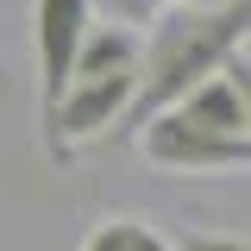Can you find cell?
Listing matches in <instances>:
<instances>
[{
  "mask_svg": "<svg viewBox=\"0 0 251 251\" xmlns=\"http://www.w3.org/2000/svg\"><path fill=\"white\" fill-rule=\"evenodd\" d=\"M0 88H6V63H0Z\"/></svg>",
  "mask_w": 251,
  "mask_h": 251,
  "instance_id": "cell-11",
  "label": "cell"
},
{
  "mask_svg": "<svg viewBox=\"0 0 251 251\" xmlns=\"http://www.w3.org/2000/svg\"><path fill=\"white\" fill-rule=\"evenodd\" d=\"M170 113L188 120V126H201V132H220V138H245V88H239L232 63H226L220 75H207L201 88H188Z\"/></svg>",
  "mask_w": 251,
  "mask_h": 251,
  "instance_id": "cell-4",
  "label": "cell"
},
{
  "mask_svg": "<svg viewBox=\"0 0 251 251\" xmlns=\"http://www.w3.org/2000/svg\"><path fill=\"white\" fill-rule=\"evenodd\" d=\"M75 251H176V239H163L145 214H107L88 226V239Z\"/></svg>",
  "mask_w": 251,
  "mask_h": 251,
  "instance_id": "cell-6",
  "label": "cell"
},
{
  "mask_svg": "<svg viewBox=\"0 0 251 251\" xmlns=\"http://www.w3.org/2000/svg\"><path fill=\"white\" fill-rule=\"evenodd\" d=\"M94 13H100V19H107V25H126V31H151L157 19H163V13H170V0H88Z\"/></svg>",
  "mask_w": 251,
  "mask_h": 251,
  "instance_id": "cell-7",
  "label": "cell"
},
{
  "mask_svg": "<svg viewBox=\"0 0 251 251\" xmlns=\"http://www.w3.org/2000/svg\"><path fill=\"white\" fill-rule=\"evenodd\" d=\"M251 44V0H220V6H170L145 38L138 57V94L113 126V138L145 132L157 113H170L188 88H201Z\"/></svg>",
  "mask_w": 251,
  "mask_h": 251,
  "instance_id": "cell-1",
  "label": "cell"
},
{
  "mask_svg": "<svg viewBox=\"0 0 251 251\" xmlns=\"http://www.w3.org/2000/svg\"><path fill=\"white\" fill-rule=\"evenodd\" d=\"M170 6H220V0H170Z\"/></svg>",
  "mask_w": 251,
  "mask_h": 251,
  "instance_id": "cell-10",
  "label": "cell"
},
{
  "mask_svg": "<svg viewBox=\"0 0 251 251\" xmlns=\"http://www.w3.org/2000/svg\"><path fill=\"white\" fill-rule=\"evenodd\" d=\"M245 50H251V44H245Z\"/></svg>",
  "mask_w": 251,
  "mask_h": 251,
  "instance_id": "cell-12",
  "label": "cell"
},
{
  "mask_svg": "<svg viewBox=\"0 0 251 251\" xmlns=\"http://www.w3.org/2000/svg\"><path fill=\"white\" fill-rule=\"evenodd\" d=\"M138 151L170 176H239V170H251V138H220V132H201L176 113H157L138 132Z\"/></svg>",
  "mask_w": 251,
  "mask_h": 251,
  "instance_id": "cell-2",
  "label": "cell"
},
{
  "mask_svg": "<svg viewBox=\"0 0 251 251\" xmlns=\"http://www.w3.org/2000/svg\"><path fill=\"white\" fill-rule=\"evenodd\" d=\"M232 75L245 88V138H251V57H232Z\"/></svg>",
  "mask_w": 251,
  "mask_h": 251,
  "instance_id": "cell-9",
  "label": "cell"
},
{
  "mask_svg": "<svg viewBox=\"0 0 251 251\" xmlns=\"http://www.w3.org/2000/svg\"><path fill=\"white\" fill-rule=\"evenodd\" d=\"M176 251H251V239H239V232H182Z\"/></svg>",
  "mask_w": 251,
  "mask_h": 251,
  "instance_id": "cell-8",
  "label": "cell"
},
{
  "mask_svg": "<svg viewBox=\"0 0 251 251\" xmlns=\"http://www.w3.org/2000/svg\"><path fill=\"white\" fill-rule=\"evenodd\" d=\"M138 57H145L138 31H126V25H88L82 57H75V82H82V75H120V69H138Z\"/></svg>",
  "mask_w": 251,
  "mask_h": 251,
  "instance_id": "cell-5",
  "label": "cell"
},
{
  "mask_svg": "<svg viewBox=\"0 0 251 251\" xmlns=\"http://www.w3.org/2000/svg\"><path fill=\"white\" fill-rule=\"evenodd\" d=\"M88 25H94L88 0H31V38H38V120L69 94Z\"/></svg>",
  "mask_w": 251,
  "mask_h": 251,
  "instance_id": "cell-3",
  "label": "cell"
}]
</instances>
